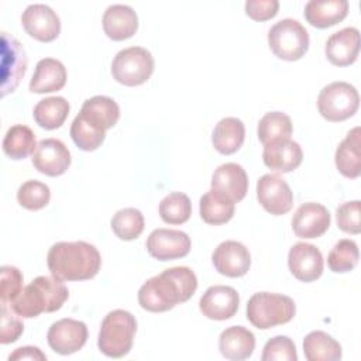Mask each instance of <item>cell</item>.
Listing matches in <instances>:
<instances>
[{"instance_id":"obj_1","label":"cell","mask_w":361,"mask_h":361,"mask_svg":"<svg viewBox=\"0 0 361 361\" xmlns=\"http://www.w3.org/2000/svg\"><path fill=\"white\" fill-rule=\"evenodd\" d=\"M197 288V278L188 267H172L149 278L138 290L144 310L159 313L189 300Z\"/></svg>"},{"instance_id":"obj_2","label":"cell","mask_w":361,"mask_h":361,"mask_svg":"<svg viewBox=\"0 0 361 361\" xmlns=\"http://www.w3.org/2000/svg\"><path fill=\"white\" fill-rule=\"evenodd\" d=\"M47 264L52 276L61 281H86L97 275L102 257L90 243L59 241L49 248Z\"/></svg>"},{"instance_id":"obj_3","label":"cell","mask_w":361,"mask_h":361,"mask_svg":"<svg viewBox=\"0 0 361 361\" xmlns=\"http://www.w3.org/2000/svg\"><path fill=\"white\" fill-rule=\"evenodd\" d=\"M68 298L69 290L61 279L41 275L24 286L8 307L20 317L32 319L44 312L52 313L59 310Z\"/></svg>"},{"instance_id":"obj_4","label":"cell","mask_w":361,"mask_h":361,"mask_svg":"<svg viewBox=\"0 0 361 361\" xmlns=\"http://www.w3.org/2000/svg\"><path fill=\"white\" fill-rule=\"evenodd\" d=\"M135 331L137 320L130 312L123 309L111 310L102 322L97 347L106 357L121 358L130 353Z\"/></svg>"},{"instance_id":"obj_5","label":"cell","mask_w":361,"mask_h":361,"mask_svg":"<svg viewBox=\"0 0 361 361\" xmlns=\"http://www.w3.org/2000/svg\"><path fill=\"white\" fill-rule=\"evenodd\" d=\"M295 313L296 305L293 299L282 293L258 292L247 303V319L259 330L285 324L293 319Z\"/></svg>"},{"instance_id":"obj_6","label":"cell","mask_w":361,"mask_h":361,"mask_svg":"<svg viewBox=\"0 0 361 361\" xmlns=\"http://www.w3.org/2000/svg\"><path fill=\"white\" fill-rule=\"evenodd\" d=\"M307 30L293 18H283L275 23L268 31L271 51L283 61H298L309 49Z\"/></svg>"},{"instance_id":"obj_7","label":"cell","mask_w":361,"mask_h":361,"mask_svg":"<svg viewBox=\"0 0 361 361\" xmlns=\"http://www.w3.org/2000/svg\"><path fill=\"white\" fill-rule=\"evenodd\" d=\"M360 106L357 89L347 82H331L324 86L317 97V109L327 121H344L353 117Z\"/></svg>"},{"instance_id":"obj_8","label":"cell","mask_w":361,"mask_h":361,"mask_svg":"<svg viewBox=\"0 0 361 361\" xmlns=\"http://www.w3.org/2000/svg\"><path fill=\"white\" fill-rule=\"evenodd\" d=\"M154 72V58L147 48L128 47L116 54L111 62L113 78L124 86L145 83Z\"/></svg>"},{"instance_id":"obj_9","label":"cell","mask_w":361,"mask_h":361,"mask_svg":"<svg viewBox=\"0 0 361 361\" xmlns=\"http://www.w3.org/2000/svg\"><path fill=\"white\" fill-rule=\"evenodd\" d=\"M27 71L24 47L8 32H1V96L14 92Z\"/></svg>"},{"instance_id":"obj_10","label":"cell","mask_w":361,"mask_h":361,"mask_svg":"<svg viewBox=\"0 0 361 361\" xmlns=\"http://www.w3.org/2000/svg\"><path fill=\"white\" fill-rule=\"evenodd\" d=\"M259 204L274 216L286 214L293 206V193L286 180L275 173H265L257 182Z\"/></svg>"},{"instance_id":"obj_11","label":"cell","mask_w":361,"mask_h":361,"mask_svg":"<svg viewBox=\"0 0 361 361\" xmlns=\"http://www.w3.org/2000/svg\"><path fill=\"white\" fill-rule=\"evenodd\" d=\"M148 254L158 261H171L183 258L189 254L190 237L180 230L155 228L147 238Z\"/></svg>"},{"instance_id":"obj_12","label":"cell","mask_w":361,"mask_h":361,"mask_svg":"<svg viewBox=\"0 0 361 361\" xmlns=\"http://www.w3.org/2000/svg\"><path fill=\"white\" fill-rule=\"evenodd\" d=\"M86 324L71 317H65L52 323L47 334L48 345L61 355H69L79 351L86 344Z\"/></svg>"},{"instance_id":"obj_13","label":"cell","mask_w":361,"mask_h":361,"mask_svg":"<svg viewBox=\"0 0 361 361\" xmlns=\"http://www.w3.org/2000/svg\"><path fill=\"white\" fill-rule=\"evenodd\" d=\"M21 24L25 32L41 41H54L61 32V20L58 14L47 4H30L21 16Z\"/></svg>"},{"instance_id":"obj_14","label":"cell","mask_w":361,"mask_h":361,"mask_svg":"<svg viewBox=\"0 0 361 361\" xmlns=\"http://www.w3.org/2000/svg\"><path fill=\"white\" fill-rule=\"evenodd\" d=\"M34 168L47 176H59L71 165V152L58 138H45L37 144L32 152Z\"/></svg>"},{"instance_id":"obj_15","label":"cell","mask_w":361,"mask_h":361,"mask_svg":"<svg viewBox=\"0 0 361 361\" xmlns=\"http://www.w3.org/2000/svg\"><path fill=\"white\" fill-rule=\"evenodd\" d=\"M212 262L219 274L228 278H240L248 272L251 255L244 244L227 240L214 248Z\"/></svg>"},{"instance_id":"obj_16","label":"cell","mask_w":361,"mask_h":361,"mask_svg":"<svg viewBox=\"0 0 361 361\" xmlns=\"http://www.w3.org/2000/svg\"><path fill=\"white\" fill-rule=\"evenodd\" d=\"M290 274L302 282H313L323 274V255L320 250L309 243H296L288 254Z\"/></svg>"},{"instance_id":"obj_17","label":"cell","mask_w":361,"mask_h":361,"mask_svg":"<svg viewBox=\"0 0 361 361\" xmlns=\"http://www.w3.org/2000/svg\"><path fill=\"white\" fill-rule=\"evenodd\" d=\"M238 305V292L227 285H214L207 288L199 300L200 312L212 320L231 319L237 313Z\"/></svg>"},{"instance_id":"obj_18","label":"cell","mask_w":361,"mask_h":361,"mask_svg":"<svg viewBox=\"0 0 361 361\" xmlns=\"http://www.w3.org/2000/svg\"><path fill=\"white\" fill-rule=\"evenodd\" d=\"M76 117L94 131L106 134L109 128L117 124L120 118V107L109 96H93L83 102Z\"/></svg>"},{"instance_id":"obj_19","label":"cell","mask_w":361,"mask_h":361,"mask_svg":"<svg viewBox=\"0 0 361 361\" xmlns=\"http://www.w3.org/2000/svg\"><path fill=\"white\" fill-rule=\"evenodd\" d=\"M330 212L320 203L307 202L298 207L292 217V230L300 238H317L330 227Z\"/></svg>"},{"instance_id":"obj_20","label":"cell","mask_w":361,"mask_h":361,"mask_svg":"<svg viewBox=\"0 0 361 361\" xmlns=\"http://www.w3.org/2000/svg\"><path fill=\"white\" fill-rule=\"evenodd\" d=\"M303 159V152L300 145L290 140L282 138L264 145L262 161L264 164L275 172H292L296 169Z\"/></svg>"},{"instance_id":"obj_21","label":"cell","mask_w":361,"mask_h":361,"mask_svg":"<svg viewBox=\"0 0 361 361\" xmlns=\"http://www.w3.org/2000/svg\"><path fill=\"white\" fill-rule=\"evenodd\" d=\"M327 59L336 66L354 63L360 52V31L355 27H345L331 34L326 42Z\"/></svg>"},{"instance_id":"obj_22","label":"cell","mask_w":361,"mask_h":361,"mask_svg":"<svg viewBox=\"0 0 361 361\" xmlns=\"http://www.w3.org/2000/svg\"><path fill=\"white\" fill-rule=\"evenodd\" d=\"M212 189L224 193L234 203L241 202L248 190V176L245 169L234 162H226L214 171Z\"/></svg>"},{"instance_id":"obj_23","label":"cell","mask_w":361,"mask_h":361,"mask_svg":"<svg viewBox=\"0 0 361 361\" xmlns=\"http://www.w3.org/2000/svg\"><path fill=\"white\" fill-rule=\"evenodd\" d=\"M104 34L113 41L131 38L138 28V16L127 4H111L103 14Z\"/></svg>"},{"instance_id":"obj_24","label":"cell","mask_w":361,"mask_h":361,"mask_svg":"<svg viewBox=\"0 0 361 361\" xmlns=\"http://www.w3.org/2000/svg\"><path fill=\"white\" fill-rule=\"evenodd\" d=\"M255 348V336L244 326H230L219 337L221 355L231 361H243L251 357Z\"/></svg>"},{"instance_id":"obj_25","label":"cell","mask_w":361,"mask_h":361,"mask_svg":"<svg viewBox=\"0 0 361 361\" xmlns=\"http://www.w3.org/2000/svg\"><path fill=\"white\" fill-rule=\"evenodd\" d=\"M65 83L66 69L63 63L54 58H44L35 65L28 89L32 93H51L61 90Z\"/></svg>"},{"instance_id":"obj_26","label":"cell","mask_w":361,"mask_h":361,"mask_svg":"<svg viewBox=\"0 0 361 361\" xmlns=\"http://www.w3.org/2000/svg\"><path fill=\"white\" fill-rule=\"evenodd\" d=\"M347 0H309L305 6L306 21L316 28H327L343 21L348 14Z\"/></svg>"},{"instance_id":"obj_27","label":"cell","mask_w":361,"mask_h":361,"mask_svg":"<svg viewBox=\"0 0 361 361\" xmlns=\"http://www.w3.org/2000/svg\"><path fill=\"white\" fill-rule=\"evenodd\" d=\"M360 127L348 131L345 138L338 144L334 155V162L341 175L355 179L361 173V133Z\"/></svg>"},{"instance_id":"obj_28","label":"cell","mask_w":361,"mask_h":361,"mask_svg":"<svg viewBox=\"0 0 361 361\" xmlns=\"http://www.w3.org/2000/svg\"><path fill=\"white\" fill-rule=\"evenodd\" d=\"M245 138V127L240 118L235 117H224L221 118L212 135L213 147L224 155H230L237 152Z\"/></svg>"},{"instance_id":"obj_29","label":"cell","mask_w":361,"mask_h":361,"mask_svg":"<svg viewBox=\"0 0 361 361\" xmlns=\"http://www.w3.org/2000/svg\"><path fill=\"white\" fill-rule=\"evenodd\" d=\"M235 210V203L228 199L224 193L210 189L206 192L199 202V212L200 217L203 219L204 223L219 226L224 224L231 220L234 216Z\"/></svg>"},{"instance_id":"obj_30","label":"cell","mask_w":361,"mask_h":361,"mask_svg":"<svg viewBox=\"0 0 361 361\" xmlns=\"http://www.w3.org/2000/svg\"><path fill=\"white\" fill-rule=\"evenodd\" d=\"M303 353L307 361H338L343 354L340 343L322 330L310 331L303 338Z\"/></svg>"},{"instance_id":"obj_31","label":"cell","mask_w":361,"mask_h":361,"mask_svg":"<svg viewBox=\"0 0 361 361\" xmlns=\"http://www.w3.org/2000/svg\"><path fill=\"white\" fill-rule=\"evenodd\" d=\"M69 103L62 96H51L39 100L32 111L35 123L45 130L59 128L68 114H69Z\"/></svg>"},{"instance_id":"obj_32","label":"cell","mask_w":361,"mask_h":361,"mask_svg":"<svg viewBox=\"0 0 361 361\" xmlns=\"http://www.w3.org/2000/svg\"><path fill=\"white\" fill-rule=\"evenodd\" d=\"M35 148V134L30 127L24 124H16L7 130L3 140V151L11 159H24L32 154Z\"/></svg>"},{"instance_id":"obj_33","label":"cell","mask_w":361,"mask_h":361,"mask_svg":"<svg viewBox=\"0 0 361 361\" xmlns=\"http://www.w3.org/2000/svg\"><path fill=\"white\" fill-rule=\"evenodd\" d=\"M293 131L292 120L288 114L282 111H269L267 113L258 123L257 134L259 141L265 145L268 142L282 140V138H290V134Z\"/></svg>"},{"instance_id":"obj_34","label":"cell","mask_w":361,"mask_h":361,"mask_svg":"<svg viewBox=\"0 0 361 361\" xmlns=\"http://www.w3.org/2000/svg\"><path fill=\"white\" fill-rule=\"evenodd\" d=\"M111 230L113 233L124 241L135 240L144 231V216L135 207H126L118 210L111 217Z\"/></svg>"},{"instance_id":"obj_35","label":"cell","mask_w":361,"mask_h":361,"mask_svg":"<svg viewBox=\"0 0 361 361\" xmlns=\"http://www.w3.org/2000/svg\"><path fill=\"white\" fill-rule=\"evenodd\" d=\"M159 216L168 224H183L192 214L190 199L182 192H171L159 203Z\"/></svg>"},{"instance_id":"obj_36","label":"cell","mask_w":361,"mask_h":361,"mask_svg":"<svg viewBox=\"0 0 361 361\" xmlns=\"http://www.w3.org/2000/svg\"><path fill=\"white\" fill-rule=\"evenodd\" d=\"M360 252L355 241L350 238L338 240L327 257L329 268L336 274L350 272L358 264Z\"/></svg>"},{"instance_id":"obj_37","label":"cell","mask_w":361,"mask_h":361,"mask_svg":"<svg viewBox=\"0 0 361 361\" xmlns=\"http://www.w3.org/2000/svg\"><path fill=\"white\" fill-rule=\"evenodd\" d=\"M51 190L48 185L39 180H27L17 190L20 206L28 210H39L49 203Z\"/></svg>"},{"instance_id":"obj_38","label":"cell","mask_w":361,"mask_h":361,"mask_svg":"<svg viewBox=\"0 0 361 361\" xmlns=\"http://www.w3.org/2000/svg\"><path fill=\"white\" fill-rule=\"evenodd\" d=\"M262 361H296V345L288 336H275L269 338L262 350Z\"/></svg>"},{"instance_id":"obj_39","label":"cell","mask_w":361,"mask_h":361,"mask_svg":"<svg viewBox=\"0 0 361 361\" xmlns=\"http://www.w3.org/2000/svg\"><path fill=\"white\" fill-rule=\"evenodd\" d=\"M0 274H1V289H0L1 305L8 306L23 290V274L18 268L11 265H3L0 269Z\"/></svg>"},{"instance_id":"obj_40","label":"cell","mask_w":361,"mask_h":361,"mask_svg":"<svg viewBox=\"0 0 361 361\" xmlns=\"http://www.w3.org/2000/svg\"><path fill=\"white\" fill-rule=\"evenodd\" d=\"M361 202L351 200L343 203L336 212V220L340 230L348 234H360L361 231Z\"/></svg>"},{"instance_id":"obj_41","label":"cell","mask_w":361,"mask_h":361,"mask_svg":"<svg viewBox=\"0 0 361 361\" xmlns=\"http://www.w3.org/2000/svg\"><path fill=\"white\" fill-rule=\"evenodd\" d=\"M11 309L8 306L1 305V330H0V343L10 344L18 340V337L24 331V324L20 319L11 314Z\"/></svg>"},{"instance_id":"obj_42","label":"cell","mask_w":361,"mask_h":361,"mask_svg":"<svg viewBox=\"0 0 361 361\" xmlns=\"http://www.w3.org/2000/svg\"><path fill=\"white\" fill-rule=\"evenodd\" d=\"M278 0H248L245 1V14L255 21H267L276 16Z\"/></svg>"},{"instance_id":"obj_43","label":"cell","mask_w":361,"mask_h":361,"mask_svg":"<svg viewBox=\"0 0 361 361\" xmlns=\"http://www.w3.org/2000/svg\"><path fill=\"white\" fill-rule=\"evenodd\" d=\"M10 361H17V360H38V361H45L47 355L38 348L32 345H24L20 348H16L14 353L8 355Z\"/></svg>"}]
</instances>
